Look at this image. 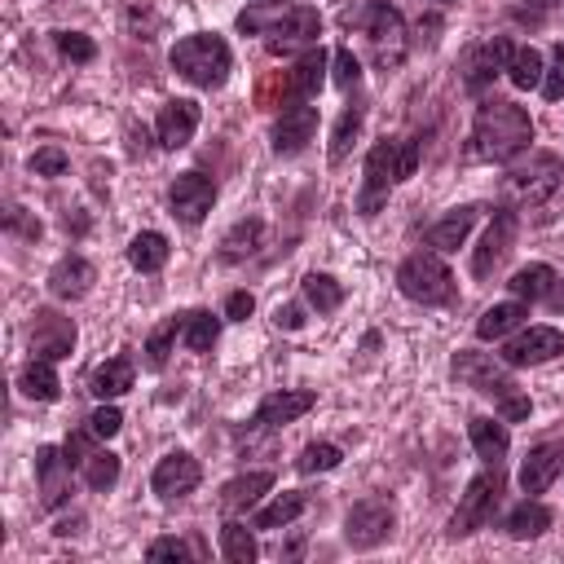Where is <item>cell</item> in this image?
<instances>
[{
  "label": "cell",
  "instance_id": "1",
  "mask_svg": "<svg viewBox=\"0 0 564 564\" xmlns=\"http://www.w3.org/2000/svg\"><path fill=\"white\" fill-rule=\"evenodd\" d=\"M529 142H533V120L524 106L503 102V98L481 102L476 124H472V155L476 159L511 163L520 150H529Z\"/></svg>",
  "mask_w": 564,
  "mask_h": 564
},
{
  "label": "cell",
  "instance_id": "2",
  "mask_svg": "<svg viewBox=\"0 0 564 564\" xmlns=\"http://www.w3.org/2000/svg\"><path fill=\"white\" fill-rule=\"evenodd\" d=\"M454 375H459L463 384H472L476 393L494 397V406L503 410L507 424L529 419V397L516 388V380H511L494 358H485V353H459V358H454Z\"/></svg>",
  "mask_w": 564,
  "mask_h": 564
},
{
  "label": "cell",
  "instance_id": "3",
  "mask_svg": "<svg viewBox=\"0 0 564 564\" xmlns=\"http://www.w3.org/2000/svg\"><path fill=\"white\" fill-rule=\"evenodd\" d=\"M229 63H234L229 58V45L221 36H207V32L185 36L172 49V71L185 76L194 89H221L225 76H229Z\"/></svg>",
  "mask_w": 564,
  "mask_h": 564
},
{
  "label": "cell",
  "instance_id": "4",
  "mask_svg": "<svg viewBox=\"0 0 564 564\" xmlns=\"http://www.w3.org/2000/svg\"><path fill=\"white\" fill-rule=\"evenodd\" d=\"M397 287L415 305H450L454 301V273L437 251H415L397 269Z\"/></svg>",
  "mask_w": 564,
  "mask_h": 564
},
{
  "label": "cell",
  "instance_id": "5",
  "mask_svg": "<svg viewBox=\"0 0 564 564\" xmlns=\"http://www.w3.org/2000/svg\"><path fill=\"white\" fill-rule=\"evenodd\" d=\"M498 498H503V467L489 463L481 476L467 481V494L459 498V507H454L445 533H450V538H467V533L485 529V524L494 520V511H498Z\"/></svg>",
  "mask_w": 564,
  "mask_h": 564
},
{
  "label": "cell",
  "instance_id": "6",
  "mask_svg": "<svg viewBox=\"0 0 564 564\" xmlns=\"http://www.w3.org/2000/svg\"><path fill=\"white\" fill-rule=\"evenodd\" d=\"M366 41L384 71H397L406 63V23L388 0H371L366 5Z\"/></svg>",
  "mask_w": 564,
  "mask_h": 564
},
{
  "label": "cell",
  "instance_id": "7",
  "mask_svg": "<svg viewBox=\"0 0 564 564\" xmlns=\"http://www.w3.org/2000/svg\"><path fill=\"white\" fill-rule=\"evenodd\" d=\"M397 163H402V142H380L371 155H366V185L358 194V212L362 216H375L384 203H388V190L402 181L397 177Z\"/></svg>",
  "mask_w": 564,
  "mask_h": 564
},
{
  "label": "cell",
  "instance_id": "8",
  "mask_svg": "<svg viewBox=\"0 0 564 564\" xmlns=\"http://www.w3.org/2000/svg\"><path fill=\"white\" fill-rule=\"evenodd\" d=\"M264 45H269V54H296V49H314L318 45V36H323V19H318V10L314 5H296V10H287L282 19H273L269 27H264Z\"/></svg>",
  "mask_w": 564,
  "mask_h": 564
},
{
  "label": "cell",
  "instance_id": "9",
  "mask_svg": "<svg viewBox=\"0 0 564 564\" xmlns=\"http://www.w3.org/2000/svg\"><path fill=\"white\" fill-rule=\"evenodd\" d=\"M560 177H564V168H560L555 155H529V163H516V168L507 172V190H511L520 203H542V199L555 194Z\"/></svg>",
  "mask_w": 564,
  "mask_h": 564
},
{
  "label": "cell",
  "instance_id": "10",
  "mask_svg": "<svg viewBox=\"0 0 564 564\" xmlns=\"http://www.w3.org/2000/svg\"><path fill=\"white\" fill-rule=\"evenodd\" d=\"M393 524H397L393 503L366 498V503H358V507L349 511V520H345V542L358 546V551H371V546H380V542L393 533Z\"/></svg>",
  "mask_w": 564,
  "mask_h": 564
},
{
  "label": "cell",
  "instance_id": "11",
  "mask_svg": "<svg viewBox=\"0 0 564 564\" xmlns=\"http://www.w3.org/2000/svg\"><path fill=\"white\" fill-rule=\"evenodd\" d=\"M564 353V336L555 327H529L503 349V366H542Z\"/></svg>",
  "mask_w": 564,
  "mask_h": 564
},
{
  "label": "cell",
  "instance_id": "12",
  "mask_svg": "<svg viewBox=\"0 0 564 564\" xmlns=\"http://www.w3.org/2000/svg\"><path fill=\"white\" fill-rule=\"evenodd\" d=\"M216 203V181L203 172H181L172 181V216L185 225H199Z\"/></svg>",
  "mask_w": 564,
  "mask_h": 564
},
{
  "label": "cell",
  "instance_id": "13",
  "mask_svg": "<svg viewBox=\"0 0 564 564\" xmlns=\"http://www.w3.org/2000/svg\"><path fill=\"white\" fill-rule=\"evenodd\" d=\"M314 133H318V106L292 102V106H282V115L273 124V150L278 155H296V150H305L314 142Z\"/></svg>",
  "mask_w": 564,
  "mask_h": 564
},
{
  "label": "cell",
  "instance_id": "14",
  "mask_svg": "<svg viewBox=\"0 0 564 564\" xmlns=\"http://www.w3.org/2000/svg\"><path fill=\"white\" fill-rule=\"evenodd\" d=\"M71 349H76V323L63 318V314H54V309H36V323H32V353L58 362V358H71Z\"/></svg>",
  "mask_w": 564,
  "mask_h": 564
},
{
  "label": "cell",
  "instance_id": "15",
  "mask_svg": "<svg viewBox=\"0 0 564 564\" xmlns=\"http://www.w3.org/2000/svg\"><path fill=\"white\" fill-rule=\"evenodd\" d=\"M199 481H203V472H199V459H190L185 450H177V454H163L159 459V467H155V476H150V485H155V494L159 498H185V494H194L199 489Z\"/></svg>",
  "mask_w": 564,
  "mask_h": 564
},
{
  "label": "cell",
  "instance_id": "16",
  "mask_svg": "<svg viewBox=\"0 0 564 564\" xmlns=\"http://www.w3.org/2000/svg\"><path fill=\"white\" fill-rule=\"evenodd\" d=\"M564 467V437H546L538 441L529 454H524V467H520V489L524 494H542Z\"/></svg>",
  "mask_w": 564,
  "mask_h": 564
},
{
  "label": "cell",
  "instance_id": "17",
  "mask_svg": "<svg viewBox=\"0 0 564 564\" xmlns=\"http://www.w3.org/2000/svg\"><path fill=\"white\" fill-rule=\"evenodd\" d=\"M511 41H503V36H494V41H485L481 49H472L467 54V63H463V71H467V89L472 93H485L503 71H507V63H511Z\"/></svg>",
  "mask_w": 564,
  "mask_h": 564
},
{
  "label": "cell",
  "instance_id": "18",
  "mask_svg": "<svg viewBox=\"0 0 564 564\" xmlns=\"http://www.w3.org/2000/svg\"><path fill=\"white\" fill-rule=\"evenodd\" d=\"M314 406H318V393H309V388L273 393V397H264V402H260V410H256L251 428H260V432H269V428H282V424H292V419L309 415Z\"/></svg>",
  "mask_w": 564,
  "mask_h": 564
},
{
  "label": "cell",
  "instance_id": "19",
  "mask_svg": "<svg viewBox=\"0 0 564 564\" xmlns=\"http://www.w3.org/2000/svg\"><path fill=\"white\" fill-rule=\"evenodd\" d=\"M511 242H516V212H498L494 225H489V234L481 238V247H476V256H472V273H476V278H489V273L507 260Z\"/></svg>",
  "mask_w": 564,
  "mask_h": 564
},
{
  "label": "cell",
  "instance_id": "20",
  "mask_svg": "<svg viewBox=\"0 0 564 564\" xmlns=\"http://www.w3.org/2000/svg\"><path fill=\"white\" fill-rule=\"evenodd\" d=\"M194 128H199V106L185 102V98L168 102V106L159 111V120H155V137H159L163 150H181V146L194 137Z\"/></svg>",
  "mask_w": 564,
  "mask_h": 564
},
{
  "label": "cell",
  "instance_id": "21",
  "mask_svg": "<svg viewBox=\"0 0 564 564\" xmlns=\"http://www.w3.org/2000/svg\"><path fill=\"white\" fill-rule=\"evenodd\" d=\"M327 67H331V58H327V49L323 45H314L292 71H287V102H309L323 84H327Z\"/></svg>",
  "mask_w": 564,
  "mask_h": 564
},
{
  "label": "cell",
  "instance_id": "22",
  "mask_svg": "<svg viewBox=\"0 0 564 564\" xmlns=\"http://www.w3.org/2000/svg\"><path fill=\"white\" fill-rule=\"evenodd\" d=\"M93 264L84 260V256H63L58 264H54V273H49V292L58 296V301H80V296H89V287H93Z\"/></svg>",
  "mask_w": 564,
  "mask_h": 564
},
{
  "label": "cell",
  "instance_id": "23",
  "mask_svg": "<svg viewBox=\"0 0 564 564\" xmlns=\"http://www.w3.org/2000/svg\"><path fill=\"white\" fill-rule=\"evenodd\" d=\"M36 472H41V485H45V507L67 503V494H71V463L58 459L54 445H41L36 450Z\"/></svg>",
  "mask_w": 564,
  "mask_h": 564
},
{
  "label": "cell",
  "instance_id": "24",
  "mask_svg": "<svg viewBox=\"0 0 564 564\" xmlns=\"http://www.w3.org/2000/svg\"><path fill=\"white\" fill-rule=\"evenodd\" d=\"M273 489V472H247V476H234L225 489H221V511H247L256 507L264 494Z\"/></svg>",
  "mask_w": 564,
  "mask_h": 564
},
{
  "label": "cell",
  "instance_id": "25",
  "mask_svg": "<svg viewBox=\"0 0 564 564\" xmlns=\"http://www.w3.org/2000/svg\"><path fill=\"white\" fill-rule=\"evenodd\" d=\"M476 216H481V207H454L445 221H437L432 229H428V247H437V251H459V242L472 234V225H476Z\"/></svg>",
  "mask_w": 564,
  "mask_h": 564
},
{
  "label": "cell",
  "instance_id": "26",
  "mask_svg": "<svg viewBox=\"0 0 564 564\" xmlns=\"http://www.w3.org/2000/svg\"><path fill=\"white\" fill-rule=\"evenodd\" d=\"M133 362L128 358H111V362H102L98 371H93V380H89V393L93 397H102V402H115V397H124L128 388H133Z\"/></svg>",
  "mask_w": 564,
  "mask_h": 564
},
{
  "label": "cell",
  "instance_id": "27",
  "mask_svg": "<svg viewBox=\"0 0 564 564\" xmlns=\"http://www.w3.org/2000/svg\"><path fill=\"white\" fill-rule=\"evenodd\" d=\"M19 388H23V397H32V402H58V393H63L58 371H54L49 358H32V362L19 371Z\"/></svg>",
  "mask_w": 564,
  "mask_h": 564
},
{
  "label": "cell",
  "instance_id": "28",
  "mask_svg": "<svg viewBox=\"0 0 564 564\" xmlns=\"http://www.w3.org/2000/svg\"><path fill=\"white\" fill-rule=\"evenodd\" d=\"M551 287H555V269H551V264H524V269H516L511 282H507V292H511L516 301H524V305L546 301Z\"/></svg>",
  "mask_w": 564,
  "mask_h": 564
},
{
  "label": "cell",
  "instance_id": "29",
  "mask_svg": "<svg viewBox=\"0 0 564 564\" xmlns=\"http://www.w3.org/2000/svg\"><path fill=\"white\" fill-rule=\"evenodd\" d=\"M524 318H529V305H524V301L494 305V309H485V314H481L476 336H481V340H503V336H507V331H516Z\"/></svg>",
  "mask_w": 564,
  "mask_h": 564
},
{
  "label": "cell",
  "instance_id": "30",
  "mask_svg": "<svg viewBox=\"0 0 564 564\" xmlns=\"http://www.w3.org/2000/svg\"><path fill=\"white\" fill-rule=\"evenodd\" d=\"M542 76H546L542 54H538L533 45H516V49H511V63H507V80H511L520 93H529V89H542Z\"/></svg>",
  "mask_w": 564,
  "mask_h": 564
},
{
  "label": "cell",
  "instance_id": "31",
  "mask_svg": "<svg viewBox=\"0 0 564 564\" xmlns=\"http://www.w3.org/2000/svg\"><path fill=\"white\" fill-rule=\"evenodd\" d=\"M168 238L159 234V229H146V234H137L133 242H128V260H133V269H142V273H159L163 264H168Z\"/></svg>",
  "mask_w": 564,
  "mask_h": 564
},
{
  "label": "cell",
  "instance_id": "32",
  "mask_svg": "<svg viewBox=\"0 0 564 564\" xmlns=\"http://www.w3.org/2000/svg\"><path fill=\"white\" fill-rule=\"evenodd\" d=\"M467 437H472V450H476L485 463H503V459H507L511 437H507V428H503V424H494V419H472Z\"/></svg>",
  "mask_w": 564,
  "mask_h": 564
},
{
  "label": "cell",
  "instance_id": "33",
  "mask_svg": "<svg viewBox=\"0 0 564 564\" xmlns=\"http://www.w3.org/2000/svg\"><path fill=\"white\" fill-rule=\"evenodd\" d=\"M305 301L318 314H336L345 305V287H340L331 273H305Z\"/></svg>",
  "mask_w": 564,
  "mask_h": 564
},
{
  "label": "cell",
  "instance_id": "34",
  "mask_svg": "<svg viewBox=\"0 0 564 564\" xmlns=\"http://www.w3.org/2000/svg\"><path fill=\"white\" fill-rule=\"evenodd\" d=\"M216 336H221V318H212L203 309H194V314L181 318V340H185L190 353H207L216 345Z\"/></svg>",
  "mask_w": 564,
  "mask_h": 564
},
{
  "label": "cell",
  "instance_id": "35",
  "mask_svg": "<svg viewBox=\"0 0 564 564\" xmlns=\"http://www.w3.org/2000/svg\"><path fill=\"white\" fill-rule=\"evenodd\" d=\"M546 529H551V511H546L542 503H520V507L507 516V533L520 538V542H524V538H542Z\"/></svg>",
  "mask_w": 564,
  "mask_h": 564
},
{
  "label": "cell",
  "instance_id": "36",
  "mask_svg": "<svg viewBox=\"0 0 564 564\" xmlns=\"http://www.w3.org/2000/svg\"><path fill=\"white\" fill-rule=\"evenodd\" d=\"M260 234H264V225H260L256 216L238 221V225L221 238V256H225V260H242V256H251V251L260 247Z\"/></svg>",
  "mask_w": 564,
  "mask_h": 564
},
{
  "label": "cell",
  "instance_id": "37",
  "mask_svg": "<svg viewBox=\"0 0 564 564\" xmlns=\"http://www.w3.org/2000/svg\"><path fill=\"white\" fill-rule=\"evenodd\" d=\"M305 511V494H278L269 507H260L256 511V529H282V524H292L296 516Z\"/></svg>",
  "mask_w": 564,
  "mask_h": 564
},
{
  "label": "cell",
  "instance_id": "38",
  "mask_svg": "<svg viewBox=\"0 0 564 564\" xmlns=\"http://www.w3.org/2000/svg\"><path fill=\"white\" fill-rule=\"evenodd\" d=\"M221 551H225V560H234V564H251V560L260 555L256 538H251L247 524H238V520H229V524L221 529Z\"/></svg>",
  "mask_w": 564,
  "mask_h": 564
},
{
  "label": "cell",
  "instance_id": "39",
  "mask_svg": "<svg viewBox=\"0 0 564 564\" xmlns=\"http://www.w3.org/2000/svg\"><path fill=\"white\" fill-rule=\"evenodd\" d=\"M84 481H89L93 489H111V485L120 481V454H111V450H93V454L84 459Z\"/></svg>",
  "mask_w": 564,
  "mask_h": 564
},
{
  "label": "cell",
  "instance_id": "40",
  "mask_svg": "<svg viewBox=\"0 0 564 564\" xmlns=\"http://www.w3.org/2000/svg\"><path fill=\"white\" fill-rule=\"evenodd\" d=\"M362 133V106L353 102L345 115H340V124H336V133H331V163H340L349 150H353V137Z\"/></svg>",
  "mask_w": 564,
  "mask_h": 564
},
{
  "label": "cell",
  "instance_id": "41",
  "mask_svg": "<svg viewBox=\"0 0 564 564\" xmlns=\"http://www.w3.org/2000/svg\"><path fill=\"white\" fill-rule=\"evenodd\" d=\"M340 445H331V441H314V445H305L301 450V459H296V467L305 472V476H314V472H331V467H340Z\"/></svg>",
  "mask_w": 564,
  "mask_h": 564
},
{
  "label": "cell",
  "instance_id": "42",
  "mask_svg": "<svg viewBox=\"0 0 564 564\" xmlns=\"http://www.w3.org/2000/svg\"><path fill=\"white\" fill-rule=\"evenodd\" d=\"M177 336H181V323H177V318H168L163 327L150 331V340H146V362H150L155 371L168 366V353H172V340H177Z\"/></svg>",
  "mask_w": 564,
  "mask_h": 564
},
{
  "label": "cell",
  "instance_id": "43",
  "mask_svg": "<svg viewBox=\"0 0 564 564\" xmlns=\"http://www.w3.org/2000/svg\"><path fill=\"white\" fill-rule=\"evenodd\" d=\"M58 49H63V58H71V63H93V58H98V45H93L84 32H58Z\"/></svg>",
  "mask_w": 564,
  "mask_h": 564
},
{
  "label": "cell",
  "instance_id": "44",
  "mask_svg": "<svg viewBox=\"0 0 564 564\" xmlns=\"http://www.w3.org/2000/svg\"><path fill=\"white\" fill-rule=\"evenodd\" d=\"M331 67H336V84H340L345 93L362 84V63L353 58V49H336V58H331Z\"/></svg>",
  "mask_w": 564,
  "mask_h": 564
},
{
  "label": "cell",
  "instance_id": "45",
  "mask_svg": "<svg viewBox=\"0 0 564 564\" xmlns=\"http://www.w3.org/2000/svg\"><path fill=\"white\" fill-rule=\"evenodd\" d=\"M67 163H71V159H67V150H58V146H45V150L32 155V172H36V177H63Z\"/></svg>",
  "mask_w": 564,
  "mask_h": 564
},
{
  "label": "cell",
  "instance_id": "46",
  "mask_svg": "<svg viewBox=\"0 0 564 564\" xmlns=\"http://www.w3.org/2000/svg\"><path fill=\"white\" fill-rule=\"evenodd\" d=\"M89 428L98 432V441H111V437L124 428V415H120L115 406H102V410H93V415H89Z\"/></svg>",
  "mask_w": 564,
  "mask_h": 564
},
{
  "label": "cell",
  "instance_id": "47",
  "mask_svg": "<svg viewBox=\"0 0 564 564\" xmlns=\"http://www.w3.org/2000/svg\"><path fill=\"white\" fill-rule=\"evenodd\" d=\"M542 98H546V102H560V98H564V45L555 49L551 71L542 76Z\"/></svg>",
  "mask_w": 564,
  "mask_h": 564
},
{
  "label": "cell",
  "instance_id": "48",
  "mask_svg": "<svg viewBox=\"0 0 564 564\" xmlns=\"http://www.w3.org/2000/svg\"><path fill=\"white\" fill-rule=\"evenodd\" d=\"M146 555H150V560H185L190 546H185L181 538H155V542L146 546Z\"/></svg>",
  "mask_w": 564,
  "mask_h": 564
},
{
  "label": "cell",
  "instance_id": "49",
  "mask_svg": "<svg viewBox=\"0 0 564 564\" xmlns=\"http://www.w3.org/2000/svg\"><path fill=\"white\" fill-rule=\"evenodd\" d=\"M419 155H424V142H402V163H397V177H402V181H410V177H415Z\"/></svg>",
  "mask_w": 564,
  "mask_h": 564
},
{
  "label": "cell",
  "instance_id": "50",
  "mask_svg": "<svg viewBox=\"0 0 564 564\" xmlns=\"http://www.w3.org/2000/svg\"><path fill=\"white\" fill-rule=\"evenodd\" d=\"M251 309H256L251 292H234V296L225 301V318H234V323H247V318H251Z\"/></svg>",
  "mask_w": 564,
  "mask_h": 564
},
{
  "label": "cell",
  "instance_id": "51",
  "mask_svg": "<svg viewBox=\"0 0 564 564\" xmlns=\"http://www.w3.org/2000/svg\"><path fill=\"white\" fill-rule=\"evenodd\" d=\"M273 323H278L282 331H301V327H305V309H301V305H278Z\"/></svg>",
  "mask_w": 564,
  "mask_h": 564
},
{
  "label": "cell",
  "instance_id": "52",
  "mask_svg": "<svg viewBox=\"0 0 564 564\" xmlns=\"http://www.w3.org/2000/svg\"><path fill=\"white\" fill-rule=\"evenodd\" d=\"M10 229L27 234V238H41V221H27V216H23V207H14V212H10Z\"/></svg>",
  "mask_w": 564,
  "mask_h": 564
},
{
  "label": "cell",
  "instance_id": "53",
  "mask_svg": "<svg viewBox=\"0 0 564 564\" xmlns=\"http://www.w3.org/2000/svg\"><path fill=\"white\" fill-rule=\"evenodd\" d=\"M76 529H84V520H63V524H58V533H63V538H67V533H76Z\"/></svg>",
  "mask_w": 564,
  "mask_h": 564
},
{
  "label": "cell",
  "instance_id": "54",
  "mask_svg": "<svg viewBox=\"0 0 564 564\" xmlns=\"http://www.w3.org/2000/svg\"><path fill=\"white\" fill-rule=\"evenodd\" d=\"M520 5H529V10H551L555 0H520Z\"/></svg>",
  "mask_w": 564,
  "mask_h": 564
},
{
  "label": "cell",
  "instance_id": "55",
  "mask_svg": "<svg viewBox=\"0 0 564 564\" xmlns=\"http://www.w3.org/2000/svg\"><path fill=\"white\" fill-rule=\"evenodd\" d=\"M560 309H564V287H560Z\"/></svg>",
  "mask_w": 564,
  "mask_h": 564
},
{
  "label": "cell",
  "instance_id": "56",
  "mask_svg": "<svg viewBox=\"0 0 564 564\" xmlns=\"http://www.w3.org/2000/svg\"><path fill=\"white\" fill-rule=\"evenodd\" d=\"M441 5H454V0H441Z\"/></svg>",
  "mask_w": 564,
  "mask_h": 564
}]
</instances>
